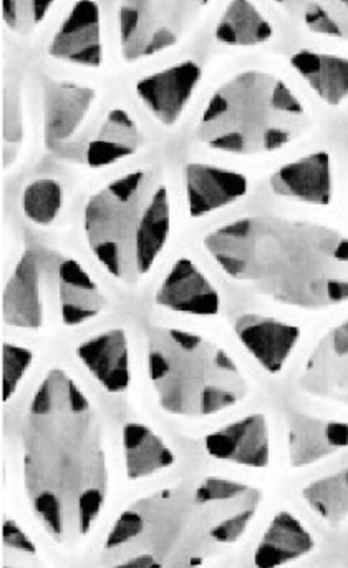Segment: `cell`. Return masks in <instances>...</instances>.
I'll use <instances>...</instances> for the list:
<instances>
[{"instance_id":"4316f807","label":"cell","mask_w":348,"mask_h":568,"mask_svg":"<svg viewBox=\"0 0 348 568\" xmlns=\"http://www.w3.org/2000/svg\"><path fill=\"white\" fill-rule=\"evenodd\" d=\"M303 496L324 520L330 524L342 523L348 516V467L309 484Z\"/></svg>"},{"instance_id":"30bf717a","label":"cell","mask_w":348,"mask_h":568,"mask_svg":"<svg viewBox=\"0 0 348 568\" xmlns=\"http://www.w3.org/2000/svg\"><path fill=\"white\" fill-rule=\"evenodd\" d=\"M206 449L214 459L257 469L269 466L270 439L266 417L253 414L209 434Z\"/></svg>"},{"instance_id":"2e32d148","label":"cell","mask_w":348,"mask_h":568,"mask_svg":"<svg viewBox=\"0 0 348 568\" xmlns=\"http://www.w3.org/2000/svg\"><path fill=\"white\" fill-rule=\"evenodd\" d=\"M83 366L109 393H123L130 386L129 339L125 331L112 329L90 337L76 349Z\"/></svg>"},{"instance_id":"e0dca14e","label":"cell","mask_w":348,"mask_h":568,"mask_svg":"<svg viewBox=\"0 0 348 568\" xmlns=\"http://www.w3.org/2000/svg\"><path fill=\"white\" fill-rule=\"evenodd\" d=\"M346 447H348L347 424L300 416V414L290 419V466H310Z\"/></svg>"},{"instance_id":"83f0119b","label":"cell","mask_w":348,"mask_h":568,"mask_svg":"<svg viewBox=\"0 0 348 568\" xmlns=\"http://www.w3.org/2000/svg\"><path fill=\"white\" fill-rule=\"evenodd\" d=\"M63 192L59 182L40 179L23 192V212L37 225H52L62 209Z\"/></svg>"},{"instance_id":"f1b7e54d","label":"cell","mask_w":348,"mask_h":568,"mask_svg":"<svg viewBox=\"0 0 348 568\" xmlns=\"http://www.w3.org/2000/svg\"><path fill=\"white\" fill-rule=\"evenodd\" d=\"M53 0H2L3 22L17 32L27 30L42 22Z\"/></svg>"},{"instance_id":"9c48e42d","label":"cell","mask_w":348,"mask_h":568,"mask_svg":"<svg viewBox=\"0 0 348 568\" xmlns=\"http://www.w3.org/2000/svg\"><path fill=\"white\" fill-rule=\"evenodd\" d=\"M307 394L348 406V320L320 339L300 377Z\"/></svg>"},{"instance_id":"f546056e","label":"cell","mask_w":348,"mask_h":568,"mask_svg":"<svg viewBox=\"0 0 348 568\" xmlns=\"http://www.w3.org/2000/svg\"><path fill=\"white\" fill-rule=\"evenodd\" d=\"M32 351L6 344L2 349V400H9L32 364Z\"/></svg>"},{"instance_id":"d6986e66","label":"cell","mask_w":348,"mask_h":568,"mask_svg":"<svg viewBox=\"0 0 348 568\" xmlns=\"http://www.w3.org/2000/svg\"><path fill=\"white\" fill-rule=\"evenodd\" d=\"M316 540L293 514L279 513L256 549L257 568H279L313 552Z\"/></svg>"},{"instance_id":"6da1fadb","label":"cell","mask_w":348,"mask_h":568,"mask_svg":"<svg viewBox=\"0 0 348 568\" xmlns=\"http://www.w3.org/2000/svg\"><path fill=\"white\" fill-rule=\"evenodd\" d=\"M23 484L50 536H86L105 506L109 469L102 427L89 397L52 369L30 400L22 430Z\"/></svg>"},{"instance_id":"8fae6325","label":"cell","mask_w":348,"mask_h":568,"mask_svg":"<svg viewBox=\"0 0 348 568\" xmlns=\"http://www.w3.org/2000/svg\"><path fill=\"white\" fill-rule=\"evenodd\" d=\"M236 334L247 351L269 373H279L300 339L299 327L259 314L236 321Z\"/></svg>"},{"instance_id":"ffe728a7","label":"cell","mask_w":348,"mask_h":568,"mask_svg":"<svg viewBox=\"0 0 348 568\" xmlns=\"http://www.w3.org/2000/svg\"><path fill=\"white\" fill-rule=\"evenodd\" d=\"M95 99L92 89L53 83L45 92V136L50 146L60 145L76 132Z\"/></svg>"},{"instance_id":"484cf974","label":"cell","mask_w":348,"mask_h":568,"mask_svg":"<svg viewBox=\"0 0 348 568\" xmlns=\"http://www.w3.org/2000/svg\"><path fill=\"white\" fill-rule=\"evenodd\" d=\"M307 29L348 40V0H276Z\"/></svg>"},{"instance_id":"7402d4cb","label":"cell","mask_w":348,"mask_h":568,"mask_svg":"<svg viewBox=\"0 0 348 568\" xmlns=\"http://www.w3.org/2000/svg\"><path fill=\"white\" fill-rule=\"evenodd\" d=\"M142 145V135L129 113L112 110L96 135L86 143L85 162L92 169H103L125 156L133 155Z\"/></svg>"},{"instance_id":"1f68e13d","label":"cell","mask_w":348,"mask_h":568,"mask_svg":"<svg viewBox=\"0 0 348 568\" xmlns=\"http://www.w3.org/2000/svg\"><path fill=\"white\" fill-rule=\"evenodd\" d=\"M3 568H12V567H3Z\"/></svg>"},{"instance_id":"603a6c76","label":"cell","mask_w":348,"mask_h":568,"mask_svg":"<svg viewBox=\"0 0 348 568\" xmlns=\"http://www.w3.org/2000/svg\"><path fill=\"white\" fill-rule=\"evenodd\" d=\"M294 69L329 105H339L348 95V60L303 50L290 59Z\"/></svg>"},{"instance_id":"5b68a950","label":"cell","mask_w":348,"mask_h":568,"mask_svg":"<svg viewBox=\"0 0 348 568\" xmlns=\"http://www.w3.org/2000/svg\"><path fill=\"white\" fill-rule=\"evenodd\" d=\"M307 125L303 103L283 80L244 72L214 93L197 125V139L221 152L259 155L283 149Z\"/></svg>"},{"instance_id":"8992f818","label":"cell","mask_w":348,"mask_h":568,"mask_svg":"<svg viewBox=\"0 0 348 568\" xmlns=\"http://www.w3.org/2000/svg\"><path fill=\"white\" fill-rule=\"evenodd\" d=\"M149 366L160 406L174 416H213L249 393L246 377L219 346L184 331L153 327Z\"/></svg>"},{"instance_id":"52a82bcc","label":"cell","mask_w":348,"mask_h":568,"mask_svg":"<svg viewBox=\"0 0 348 568\" xmlns=\"http://www.w3.org/2000/svg\"><path fill=\"white\" fill-rule=\"evenodd\" d=\"M65 256L45 246L23 252L3 291V321L9 326L40 329L53 313L60 314V265Z\"/></svg>"},{"instance_id":"4dcf8cb0","label":"cell","mask_w":348,"mask_h":568,"mask_svg":"<svg viewBox=\"0 0 348 568\" xmlns=\"http://www.w3.org/2000/svg\"><path fill=\"white\" fill-rule=\"evenodd\" d=\"M2 542L6 549L23 554V556L35 557L37 550L32 540L23 534V530L20 529L13 520H6V523H3Z\"/></svg>"},{"instance_id":"ba28073f","label":"cell","mask_w":348,"mask_h":568,"mask_svg":"<svg viewBox=\"0 0 348 568\" xmlns=\"http://www.w3.org/2000/svg\"><path fill=\"white\" fill-rule=\"evenodd\" d=\"M209 0H123L139 13V32L123 47L125 59L153 55L180 42Z\"/></svg>"},{"instance_id":"d4e9b609","label":"cell","mask_w":348,"mask_h":568,"mask_svg":"<svg viewBox=\"0 0 348 568\" xmlns=\"http://www.w3.org/2000/svg\"><path fill=\"white\" fill-rule=\"evenodd\" d=\"M273 26L250 0H233L217 23L216 39L227 45H259L273 39Z\"/></svg>"},{"instance_id":"3957f363","label":"cell","mask_w":348,"mask_h":568,"mask_svg":"<svg viewBox=\"0 0 348 568\" xmlns=\"http://www.w3.org/2000/svg\"><path fill=\"white\" fill-rule=\"evenodd\" d=\"M214 262L257 293L304 310L348 301V240L316 223L247 216L204 240Z\"/></svg>"},{"instance_id":"cb8c5ba5","label":"cell","mask_w":348,"mask_h":568,"mask_svg":"<svg viewBox=\"0 0 348 568\" xmlns=\"http://www.w3.org/2000/svg\"><path fill=\"white\" fill-rule=\"evenodd\" d=\"M123 449H125L126 474L130 479H143L174 464L170 447L143 424H126L123 429Z\"/></svg>"},{"instance_id":"5bb4252c","label":"cell","mask_w":348,"mask_h":568,"mask_svg":"<svg viewBox=\"0 0 348 568\" xmlns=\"http://www.w3.org/2000/svg\"><path fill=\"white\" fill-rule=\"evenodd\" d=\"M50 53L80 65L99 67L102 63L100 9L93 0L75 3L69 19L57 32Z\"/></svg>"},{"instance_id":"7c38bea8","label":"cell","mask_w":348,"mask_h":568,"mask_svg":"<svg viewBox=\"0 0 348 568\" xmlns=\"http://www.w3.org/2000/svg\"><path fill=\"white\" fill-rule=\"evenodd\" d=\"M199 79V67L193 62H184L146 77L136 85V93L160 122L173 125L180 120Z\"/></svg>"},{"instance_id":"ac0fdd59","label":"cell","mask_w":348,"mask_h":568,"mask_svg":"<svg viewBox=\"0 0 348 568\" xmlns=\"http://www.w3.org/2000/svg\"><path fill=\"white\" fill-rule=\"evenodd\" d=\"M273 190L300 202L329 205L332 199V166L326 152L304 156L274 175Z\"/></svg>"},{"instance_id":"9a60e30c","label":"cell","mask_w":348,"mask_h":568,"mask_svg":"<svg viewBox=\"0 0 348 568\" xmlns=\"http://www.w3.org/2000/svg\"><path fill=\"white\" fill-rule=\"evenodd\" d=\"M247 193L246 176L216 166L191 163L186 166L187 209L203 216L226 209Z\"/></svg>"},{"instance_id":"277c9868","label":"cell","mask_w":348,"mask_h":568,"mask_svg":"<svg viewBox=\"0 0 348 568\" xmlns=\"http://www.w3.org/2000/svg\"><path fill=\"white\" fill-rule=\"evenodd\" d=\"M86 242L110 275L133 284L152 270L172 229L168 190L149 170L129 173L86 203Z\"/></svg>"},{"instance_id":"44dd1931","label":"cell","mask_w":348,"mask_h":568,"mask_svg":"<svg viewBox=\"0 0 348 568\" xmlns=\"http://www.w3.org/2000/svg\"><path fill=\"white\" fill-rule=\"evenodd\" d=\"M106 297L89 273L72 258L60 265V320L66 326H79L102 313Z\"/></svg>"},{"instance_id":"7a4b0ae2","label":"cell","mask_w":348,"mask_h":568,"mask_svg":"<svg viewBox=\"0 0 348 568\" xmlns=\"http://www.w3.org/2000/svg\"><path fill=\"white\" fill-rule=\"evenodd\" d=\"M263 493L209 477L140 499L113 526L103 547L106 568H197L246 532Z\"/></svg>"},{"instance_id":"4fadbf2b","label":"cell","mask_w":348,"mask_h":568,"mask_svg":"<svg viewBox=\"0 0 348 568\" xmlns=\"http://www.w3.org/2000/svg\"><path fill=\"white\" fill-rule=\"evenodd\" d=\"M156 303L176 313L214 316L219 313L221 297L209 280L190 260L174 263L156 293Z\"/></svg>"}]
</instances>
